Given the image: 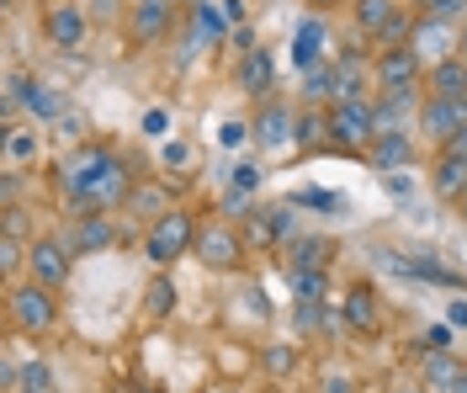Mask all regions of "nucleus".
I'll use <instances>...</instances> for the list:
<instances>
[{
    "label": "nucleus",
    "mask_w": 467,
    "mask_h": 393,
    "mask_svg": "<svg viewBox=\"0 0 467 393\" xmlns=\"http://www.w3.org/2000/svg\"><path fill=\"white\" fill-rule=\"evenodd\" d=\"M58 186L75 202V212H112L128 197V165L107 144H80L75 154H64Z\"/></svg>",
    "instance_id": "f257e3e1"
},
{
    "label": "nucleus",
    "mask_w": 467,
    "mask_h": 393,
    "mask_svg": "<svg viewBox=\"0 0 467 393\" xmlns=\"http://www.w3.org/2000/svg\"><path fill=\"white\" fill-rule=\"evenodd\" d=\"M197 244V223H192V212L181 208H165L154 223H149L144 234V255L154 261V266H171V261H181L186 250Z\"/></svg>",
    "instance_id": "f03ea898"
},
{
    "label": "nucleus",
    "mask_w": 467,
    "mask_h": 393,
    "mask_svg": "<svg viewBox=\"0 0 467 393\" xmlns=\"http://www.w3.org/2000/svg\"><path fill=\"white\" fill-rule=\"evenodd\" d=\"M378 139V101L356 96V101H335L329 107V144L335 150H361Z\"/></svg>",
    "instance_id": "7ed1b4c3"
},
{
    "label": "nucleus",
    "mask_w": 467,
    "mask_h": 393,
    "mask_svg": "<svg viewBox=\"0 0 467 393\" xmlns=\"http://www.w3.org/2000/svg\"><path fill=\"white\" fill-rule=\"evenodd\" d=\"M420 128H425L431 144L446 150V144L467 128V96H425V107H420Z\"/></svg>",
    "instance_id": "20e7f679"
},
{
    "label": "nucleus",
    "mask_w": 467,
    "mask_h": 393,
    "mask_svg": "<svg viewBox=\"0 0 467 393\" xmlns=\"http://www.w3.org/2000/svg\"><path fill=\"white\" fill-rule=\"evenodd\" d=\"M457 43H462L457 22H446V16H431V11L414 22V32H409V48L425 59V69H431V64H441V59H451V54H457Z\"/></svg>",
    "instance_id": "39448f33"
},
{
    "label": "nucleus",
    "mask_w": 467,
    "mask_h": 393,
    "mask_svg": "<svg viewBox=\"0 0 467 393\" xmlns=\"http://www.w3.org/2000/svg\"><path fill=\"white\" fill-rule=\"evenodd\" d=\"M11 319H16V330H22V335H43V330L58 319L54 287H43V282L16 287V293H11Z\"/></svg>",
    "instance_id": "423d86ee"
},
{
    "label": "nucleus",
    "mask_w": 467,
    "mask_h": 393,
    "mask_svg": "<svg viewBox=\"0 0 467 393\" xmlns=\"http://www.w3.org/2000/svg\"><path fill=\"white\" fill-rule=\"evenodd\" d=\"M420 69H425V59L404 43V48H382L372 64V80H378V91H420Z\"/></svg>",
    "instance_id": "0eeeda50"
},
{
    "label": "nucleus",
    "mask_w": 467,
    "mask_h": 393,
    "mask_svg": "<svg viewBox=\"0 0 467 393\" xmlns=\"http://www.w3.org/2000/svg\"><path fill=\"white\" fill-rule=\"evenodd\" d=\"M250 139L261 144V150H292L297 144V112H292V101H265L255 122H250Z\"/></svg>",
    "instance_id": "6e6552de"
},
{
    "label": "nucleus",
    "mask_w": 467,
    "mask_h": 393,
    "mask_svg": "<svg viewBox=\"0 0 467 393\" xmlns=\"http://www.w3.org/2000/svg\"><path fill=\"white\" fill-rule=\"evenodd\" d=\"M197 261L207 272H234L244 261V244L229 223H207V229H197Z\"/></svg>",
    "instance_id": "1a4fd4ad"
},
{
    "label": "nucleus",
    "mask_w": 467,
    "mask_h": 393,
    "mask_svg": "<svg viewBox=\"0 0 467 393\" xmlns=\"http://www.w3.org/2000/svg\"><path fill=\"white\" fill-rule=\"evenodd\" d=\"M69 261H75V250L64 240H32V250H27L32 282H43V287H58L69 276Z\"/></svg>",
    "instance_id": "9d476101"
},
{
    "label": "nucleus",
    "mask_w": 467,
    "mask_h": 393,
    "mask_svg": "<svg viewBox=\"0 0 467 393\" xmlns=\"http://www.w3.org/2000/svg\"><path fill=\"white\" fill-rule=\"evenodd\" d=\"M171 16H175L171 0H133V16H128L133 43H139V48H154V43L171 32Z\"/></svg>",
    "instance_id": "9b49d317"
},
{
    "label": "nucleus",
    "mask_w": 467,
    "mask_h": 393,
    "mask_svg": "<svg viewBox=\"0 0 467 393\" xmlns=\"http://www.w3.org/2000/svg\"><path fill=\"white\" fill-rule=\"evenodd\" d=\"M11 91H16V101L27 107L32 118H43V122H54V118H64V96L48 86V80H27V75H11L5 80Z\"/></svg>",
    "instance_id": "f8f14e48"
},
{
    "label": "nucleus",
    "mask_w": 467,
    "mask_h": 393,
    "mask_svg": "<svg viewBox=\"0 0 467 393\" xmlns=\"http://www.w3.org/2000/svg\"><path fill=\"white\" fill-rule=\"evenodd\" d=\"M356 96H367V59H361V48H350L335 59V80H329V107L335 101H356Z\"/></svg>",
    "instance_id": "ddd939ff"
},
{
    "label": "nucleus",
    "mask_w": 467,
    "mask_h": 393,
    "mask_svg": "<svg viewBox=\"0 0 467 393\" xmlns=\"http://www.w3.org/2000/svg\"><path fill=\"white\" fill-rule=\"evenodd\" d=\"M86 11H80V5H54V11H48V43H54V48H64V54H75V48H80V43H86Z\"/></svg>",
    "instance_id": "4468645a"
},
{
    "label": "nucleus",
    "mask_w": 467,
    "mask_h": 393,
    "mask_svg": "<svg viewBox=\"0 0 467 393\" xmlns=\"http://www.w3.org/2000/svg\"><path fill=\"white\" fill-rule=\"evenodd\" d=\"M117 234H112V223H107V212H80V223H75V229H69V250H75V255H96V250H107V244H112Z\"/></svg>",
    "instance_id": "2eb2a0df"
},
{
    "label": "nucleus",
    "mask_w": 467,
    "mask_h": 393,
    "mask_svg": "<svg viewBox=\"0 0 467 393\" xmlns=\"http://www.w3.org/2000/svg\"><path fill=\"white\" fill-rule=\"evenodd\" d=\"M409 160H414V139H409L404 128H388L372 139V165L378 171H404Z\"/></svg>",
    "instance_id": "dca6fc26"
},
{
    "label": "nucleus",
    "mask_w": 467,
    "mask_h": 393,
    "mask_svg": "<svg viewBox=\"0 0 467 393\" xmlns=\"http://www.w3.org/2000/svg\"><path fill=\"white\" fill-rule=\"evenodd\" d=\"M431 186H436V197H446V202H462V197H467V160H462V154L441 150Z\"/></svg>",
    "instance_id": "f3484780"
},
{
    "label": "nucleus",
    "mask_w": 467,
    "mask_h": 393,
    "mask_svg": "<svg viewBox=\"0 0 467 393\" xmlns=\"http://www.w3.org/2000/svg\"><path fill=\"white\" fill-rule=\"evenodd\" d=\"M282 250H287V266H314V272H329L335 240H324V234H297V240H287Z\"/></svg>",
    "instance_id": "a211bd4d"
},
{
    "label": "nucleus",
    "mask_w": 467,
    "mask_h": 393,
    "mask_svg": "<svg viewBox=\"0 0 467 393\" xmlns=\"http://www.w3.org/2000/svg\"><path fill=\"white\" fill-rule=\"evenodd\" d=\"M457 372H462V362H457L451 351H425V362H420V383H425L431 393H451Z\"/></svg>",
    "instance_id": "6ab92c4d"
},
{
    "label": "nucleus",
    "mask_w": 467,
    "mask_h": 393,
    "mask_svg": "<svg viewBox=\"0 0 467 393\" xmlns=\"http://www.w3.org/2000/svg\"><path fill=\"white\" fill-rule=\"evenodd\" d=\"M271 80H276V64H271V54L265 48H250L244 54V64H239V86L250 96H265L271 91Z\"/></svg>",
    "instance_id": "aec40b11"
},
{
    "label": "nucleus",
    "mask_w": 467,
    "mask_h": 393,
    "mask_svg": "<svg viewBox=\"0 0 467 393\" xmlns=\"http://www.w3.org/2000/svg\"><path fill=\"white\" fill-rule=\"evenodd\" d=\"M431 96H467V59L462 54L431 64Z\"/></svg>",
    "instance_id": "412c9836"
},
{
    "label": "nucleus",
    "mask_w": 467,
    "mask_h": 393,
    "mask_svg": "<svg viewBox=\"0 0 467 393\" xmlns=\"http://www.w3.org/2000/svg\"><path fill=\"white\" fill-rule=\"evenodd\" d=\"M346 319L361 335H372V330H378V319H382V314H378V293H372V287H350V293H346Z\"/></svg>",
    "instance_id": "4be33fe9"
},
{
    "label": "nucleus",
    "mask_w": 467,
    "mask_h": 393,
    "mask_svg": "<svg viewBox=\"0 0 467 393\" xmlns=\"http://www.w3.org/2000/svg\"><path fill=\"white\" fill-rule=\"evenodd\" d=\"M324 37H329V32H324V22H319V16H308V22L297 27V43H292V64H297V69H314V64H319Z\"/></svg>",
    "instance_id": "5701e85b"
},
{
    "label": "nucleus",
    "mask_w": 467,
    "mask_h": 393,
    "mask_svg": "<svg viewBox=\"0 0 467 393\" xmlns=\"http://www.w3.org/2000/svg\"><path fill=\"white\" fill-rule=\"evenodd\" d=\"M287 287L297 303H324V287H329V272H314V266H287Z\"/></svg>",
    "instance_id": "b1692460"
},
{
    "label": "nucleus",
    "mask_w": 467,
    "mask_h": 393,
    "mask_svg": "<svg viewBox=\"0 0 467 393\" xmlns=\"http://www.w3.org/2000/svg\"><path fill=\"white\" fill-rule=\"evenodd\" d=\"M192 27H197V37H207V43H218V37H229V16H223V5H213V0H197L192 5Z\"/></svg>",
    "instance_id": "393cba45"
},
{
    "label": "nucleus",
    "mask_w": 467,
    "mask_h": 393,
    "mask_svg": "<svg viewBox=\"0 0 467 393\" xmlns=\"http://www.w3.org/2000/svg\"><path fill=\"white\" fill-rule=\"evenodd\" d=\"M37 154V133L32 128H5V171H22Z\"/></svg>",
    "instance_id": "a878e982"
},
{
    "label": "nucleus",
    "mask_w": 467,
    "mask_h": 393,
    "mask_svg": "<svg viewBox=\"0 0 467 393\" xmlns=\"http://www.w3.org/2000/svg\"><path fill=\"white\" fill-rule=\"evenodd\" d=\"M393 16V0H356V27L361 37H378V27Z\"/></svg>",
    "instance_id": "bb28decb"
},
{
    "label": "nucleus",
    "mask_w": 467,
    "mask_h": 393,
    "mask_svg": "<svg viewBox=\"0 0 467 393\" xmlns=\"http://www.w3.org/2000/svg\"><path fill=\"white\" fill-rule=\"evenodd\" d=\"M414 22H420V16H409V11H393V16H388V22L378 27V43H382V48H404L409 32H414Z\"/></svg>",
    "instance_id": "cd10ccee"
},
{
    "label": "nucleus",
    "mask_w": 467,
    "mask_h": 393,
    "mask_svg": "<svg viewBox=\"0 0 467 393\" xmlns=\"http://www.w3.org/2000/svg\"><path fill=\"white\" fill-rule=\"evenodd\" d=\"M329 139V112H297V150H314Z\"/></svg>",
    "instance_id": "c85d7f7f"
},
{
    "label": "nucleus",
    "mask_w": 467,
    "mask_h": 393,
    "mask_svg": "<svg viewBox=\"0 0 467 393\" xmlns=\"http://www.w3.org/2000/svg\"><path fill=\"white\" fill-rule=\"evenodd\" d=\"M144 308L154 314V319H160V314H171V308H175V282H171V276H154V282H149Z\"/></svg>",
    "instance_id": "c756f323"
},
{
    "label": "nucleus",
    "mask_w": 467,
    "mask_h": 393,
    "mask_svg": "<svg viewBox=\"0 0 467 393\" xmlns=\"http://www.w3.org/2000/svg\"><path fill=\"white\" fill-rule=\"evenodd\" d=\"M265 223H271V240L276 244L297 240V212L292 208H265Z\"/></svg>",
    "instance_id": "7c9ffc66"
},
{
    "label": "nucleus",
    "mask_w": 467,
    "mask_h": 393,
    "mask_svg": "<svg viewBox=\"0 0 467 393\" xmlns=\"http://www.w3.org/2000/svg\"><path fill=\"white\" fill-rule=\"evenodd\" d=\"M329 80H335V64H314V69H308V80H303V96H308V101L329 96Z\"/></svg>",
    "instance_id": "2f4dec72"
},
{
    "label": "nucleus",
    "mask_w": 467,
    "mask_h": 393,
    "mask_svg": "<svg viewBox=\"0 0 467 393\" xmlns=\"http://www.w3.org/2000/svg\"><path fill=\"white\" fill-rule=\"evenodd\" d=\"M48 383H54V367L48 362H27L22 377H16V388H37V393H48Z\"/></svg>",
    "instance_id": "473e14b6"
},
{
    "label": "nucleus",
    "mask_w": 467,
    "mask_h": 393,
    "mask_svg": "<svg viewBox=\"0 0 467 393\" xmlns=\"http://www.w3.org/2000/svg\"><path fill=\"white\" fill-rule=\"evenodd\" d=\"M255 186H261V165H255V160L234 165V191H255Z\"/></svg>",
    "instance_id": "72a5a7b5"
},
{
    "label": "nucleus",
    "mask_w": 467,
    "mask_h": 393,
    "mask_svg": "<svg viewBox=\"0 0 467 393\" xmlns=\"http://www.w3.org/2000/svg\"><path fill=\"white\" fill-rule=\"evenodd\" d=\"M420 351H451V330L446 325H431V330L420 335Z\"/></svg>",
    "instance_id": "f704fd0d"
},
{
    "label": "nucleus",
    "mask_w": 467,
    "mask_h": 393,
    "mask_svg": "<svg viewBox=\"0 0 467 393\" xmlns=\"http://www.w3.org/2000/svg\"><path fill=\"white\" fill-rule=\"evenodd\" d=\"M0 266H5V276H16V266H22V244H16V234L0 240Z\"/></svg>",
    "instance_id": "c9c22d12"
},
{
    "label": "nucleus",
    "mask_w": 467,
    "mask_h": 393,
    "mask_svg": "<svg viewBox=\"0 0 467 393\" xmlns=\"http://www.w3.org/2000/svg\"><path fill=\"white\" fill-rule=\"evenodd\" d=\"M425 11H431V16H446V22H457V16L467 11V0H431Z\"/></svg>",
    "instance_id": "e433bc0d"
},
{
    "label": "nucleus",
    "mask_w": 467,
    "mask_h": 393,
    "mask_svg": "<svg viewBox=\"0 0 467 393\" xmlns=\"http://www.w3.org/2000/svg\"><path fill=\"white\" fill-rule=\"evenodd\" d=\"M244 133H250L244 122H223V133H218V139H223V150H239V144H244Z\"/></svg>",
    "instance_id": "4c0bfd02"
},
{
    "label": "nucleus",
    "mask_w": 467,
    "mask_h": 393,
    "mask_svg": "<svg viewBox=\"0 0 467 393\" xmlns=\"http://www.w3.org/2000/svg\"><path fill=\"white\" fill-rule=\"evenodd\" d=\"M165 128H171V112H149L144 118V133H154V139H165Z\"/></svg>",
    "instance_id": "58836bf2"
},
{
    "label": "nucleus",
    "mask_w": 467,
    "mask_h": 393,
    "mask_svg": "<svg viewBox=\"0 0 467 393\" xmlns=\"http://www.w3.org/2000/svg\"><path fill=\"white\" fill-rule=\"evenodd\" d=\"M234 48H239V54H250V48H261V43H255V27H234Z\"/></svg>",
    "instance_id": "ea45409f"
},
{
    "label": "nucleus",
    "mask_w": 467,
    "mask_h": 393,
    "mask_svg": "<svg viewBox=\"0 0 467 393\" xmlns=\"http://www.w3.org/2000/svg\"><path fill=\"white\" fill-rule=\"evenodd\" d=\"M297 202H314V208H340V197H329V191H303Z\"/></svg>",
    "instance_id": "a19ab883"
},
{
    "label": "nucleus",
    "mask_w": 467,
    "mask_h": 393,
    "mask_svg": "<svg viewBox=\"0 0 467 393\" xmlns=\"http://www.w3.org/2000/svg\"><path fill=\"white\" fill-rule=\"evenodd\" d=\"M265 362H271V372H287V367L297 362V357H292V351H271V357H265Z\"/></svg>",
    "instance_id": "79ce46f5"
},
{
    "label": "nucleus",
    "mask_w": 467,
    "mask_h": 393,
    "mask_svg": "<svg viewBox=\"0 0 467 393\" xmlns=\"http://www.w3.org/2000/svg\"><path fill=\"white\" fill-rule=\"evenodd\" d=\"M223 16L239 27V22H244V0H223Z\"/></svg>",
    "instance_id": "37998d69"
},
{
    "label": "nucleus",
    "mask_w": 467,
    "mask_h": 393,
    "mask_svg": "<svg viewBox=\"0 0 467 393\" xmlns=\"http://www.w3.org/2000/svg\"><path fill=\"white\" fill-rule=\"evenodd\" d=\"M451 325H462V330H467V303L462 298L451 303Z\"/></svg>",
    "instance_id": "c03bdc74"
},
{
    "label": "nucleus",
    "mask_w": 467,
    "mask_h": 393,
    "mask_svg": "<svg viewBox=\"0 0 467 393\" xmlns=\"http://www.w3.org/2000/svg\"><path fill=\"white\" fill-rule=\"evenodd\" d=\"M324 393H350V377H329V383H324Z\"/></svg>",
    "instance_id": "a18cd8bd"
},
{
    "label": "nucleus",
    "mask_w": 467,
    "mask_h": 393,
    "mask_svg": "<svg viewBox=\"0 0 467 393\" xmlns=\"http://www.w3.org/2000/svg\"><path fill=\"white\" fill-rule=\"evenodd\" d=\"M446 150H451V154H462V160H467V128L457 133V139H451V144H446Z\"/></svg>",
    "instance_id": "49530a36"
},
{
    "label": "nucleus",
    "mask_w": 467,
    "mask_h": 393,
    "mask_svg": "<svg viewBox=\"0 0 467 393\" xmlns=\"http://www.w3.org/2000/svg\"><path fill=\"white\" fill-rule=\"evenodd\" d=\"M451 393H467V367L457 372V383H451Z\"/></svg>",
    "instance_id": "de8ad7c7"
},
{
    "label": "nucleus",
    "mask_w": 467,
    "mask_h": 393,
    "mask_svg": "<svg viewBox=\"0 0 467 393\" xmlns=\"http://www.w3.org/2000/svg\"><path fill=\"white\" fill-rule=\"evenodd\" d=\"M399 393H431V388H425V383H409V388H399Z\"/></svg>",
    "instance_id": "09e8293b"
},
{
    "label": "nucleus",
    "mask_w": 467,
    "mask_h": 393,
    "mask_svg": "<svg viewBox=\"0 0 467 393\" xmlns=\"http://www.w3.org/2000/svg\"><path fill=\"white\" fill-rule=\"evenodd\" d=\"M308 5H314V11H329V5H335V0H308Z\"/></svg>",
    "instance_id": "8fccbe9b"
},
{
    "label": "nucleus",
    "mask_w": 467,
    "mask_h": 393,
    "mask_svg": "<svg viewBox=\"0 0 467 393\" xmlns=\"http://www.w3.org/2000/svg\"><path fill=\"white\" fill-rule=\"evenodd\" d=\"M457 54H462V59H467V27H462V43H457Z\"/></svg>",
    "instance_id": "3c124183"
},
{
    "label": "nucleus",
    "mask_w": 467,
    "mask_h": 393,
    "mask_svg": "<svg viewBox=\"0 0 467 393\" xmlns=\"http://www.w3.org/2000/svg\"><path fill=\"white\" fill-rule=\"evenodd\" d=\"M16 393H37V388H16Z\"/></svg>",
    "instance_id": "603ef678"
},
{
    "label": "nucleus",
    "mask_w": 467,
    "mask_h": 393,
    "mask_svg": "<svg viewBox=\"0 0 467 393\" xmlns=\"http://www.w3.org/2000/svg\"><path fill=\"white\" fill-rule=\"evenodd\" d=\"M462 212H467V197H462Z\"/></svg>",
    "instance_id": "864d4df0"
},
{
    "label": "nucleus",
    "mask_w": 467,
    "mask_h": 393,
    "mask_svg": "<svg viewBox=\"0 0 467 393\" xmlns=\"http://www.w3.org/2000/svg\"><path fill=\"white\" fill-rule=\"evenodd\" d=\"M420 5H431V0H420Z\"/></svg>",
    "instance_id": "5fc2aeb1"
},
{
    "label": "nucleus",
    "mask_w": 467,
    "mask_h": 393,
    "mask_svg": "<svg viewBox=\"0 0 467 393\" xmlns=\"http://www.w3.org/2000/svg\"><path fill=\"white\" fill-rule=\"evenodd\" d=\"M5 5H11V0H5Z\"/></svg>",
    "instance_id": "6e6d98bb"
}]
</instances>
